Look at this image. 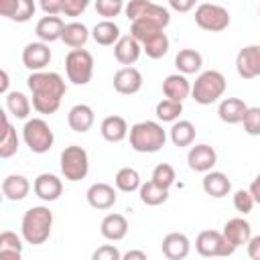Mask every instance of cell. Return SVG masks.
I'll list each match as a JSON object with an SVG mask.
<instances>
[{
    "mask_svg": "<svg viewBox=\"0 0 260 260\" xmlns=\"http://www.w3.org/2000/svg\"><path fill=\"white\" fill-rule=\"evenodd\" d=\"M26 85L32 93V108L39 114H55L61 108V100L67 91L65 79L55 71H32L26 77Z\"/></svg>",
    "mask_w": 260,
    "mask_h": 260,
    "instance_id": "obj_1",
    "label": "cell"
},
{
    "mask_svg": "<svg viewBox=\"0 0 260 260\" xmlns=\"http://www.w3.org/2000/svg\"><path fill=\"white\" fill-rule=\"evenodd\" d=\"M53 230V211L45 205L28 207L20 221V236L26 244L41 246L51 238Z\"/></svg>",
    "mask_w": 260,
    "mask_h": 260,
    "instance_id": "obj_2",
    "label": "cell"
},
{
    "mask_svg": "<svg viewBox=\"0 0 260 260\" xmlns=\"http://www.w3.org/2000/svg\"><path fill=\"white\" fill-rule=\"evenodd\" d=\"M128 138H130V146L136 152L152 154V152H158L165 146L167 132H165V128L158 122H154V120H142V122H136L130 128Z\"/></svg>",
    "mask_w": 260,
    "mask_h": 260,
    "instance_id": "obj_3",
    "label": "cell"
},
{
    "mask_svg": "<svg viewBox=\"0 0 260 260\" xmlns=\"http://www.w3.org/2000/svg\"><path fill=\"white\" fill-rule=\"evenodd\" d=\"M225 87H228V81L223 73L215 69H207V71H201L191 83V98L201 106H209V104H215L225 93Z\"/></svg>",
    "mask_w": 260,
    "mask_h": 260,
    "instance_id": "obj_4",
    "label": "cell"
},
{
    "mask_svg": "<svg viewBox=\"0 0 260 260\" xmlns=\"http://www.w3.org/2000/svg\"><path fill=\"white\" fill-rule=\"evenodd\" d=\"M22 140L28 146L30 152L45 154V152H49L53 148L55 134H53L51 126L43 118H30L22 126Z\"/></svg>",
    "mask_w": 260,
    "mask_h": 260,
    "instance_id": "obj_5",
    "label": "cell"
},
{
    "mask_svg": "<svg viewBox=\"0 0 260 260\" xmlns=\"http://www.w3.org/2000/svg\"><path fill=\"white\" fill-rule=\"evenodd\" d=\"M59 162H61V175L71 183L85 179L89 173V156L83 146H77V144L65 146L61 150Z\"/></svg>",
    "mask_w": 260,
    "mask_h": 260,
    "instance_id": "obj_6",
    "label": "cell"
},
{
    "mask_svg": "<svg viewBox=\"0 0 260 260\" xmlns=\"http://www.w3.org/2000/svg\"><path fill=\"white\" fill-rule=\"evenodd\" d=\"M65 73L73 85H87L93 75V57L87 49H71L65 57Z\"/></svg>",
    "mask_w": 260,
    "mask_h": 260,
    "instance_id": "obj_7",
    "label": "cell"
},
{
    "mask_svg": "<svg viewBox=\"0 0 260 260\" xmlns=\"http://www.w3.org/2000/svg\"><path fill=\"white\" fill-rule=\"evenodd\" d=\"M232 16L228 8L213 4V2H203L195 8V24L207 32H221L230 26Z\"/></svg>",
    "mask_w": 260,
    "mask_h": 260,
    "instance_id": "obj_8",
    "label": "cell"
},
{
    "mask_svg": "<svg viewBox=\"0 0 260 260\" xmlns=\"http://www.w3.org/2000/svg\"><path fill=\"white\" fill-rule=\"evenodd\" d=\"M195 250L203 258H221V256H232L236 248L225 240L223 232L217 230H203L195 238Z\"/></svg>",
    "mask_w": 260,
    "mask_h": 260,
    "instance_id": "obj_9",
    "label": "cell"
},
{
    "mask_svg": "<svg viewBox=\"0 0 260 260\" xmlns=\"http://www.w3.org/2000/svg\"><path fill=\"white\" fill-rule=\"evenodd\" d=\"M236 71L242 79L260 77V45H246L236 55Z\"/></svg>",
    "mask_w": 260,
    "mask_h": 260,
    "instance_id": "obj_10",
    "label": "cell"
},
{
    "mask_svg": "<svg viewBox=\"0 0 260 260\" xmlns=\"http://www.w3.org/2000/svg\"><path fill=\"white\" fill-rule=\"evenodd\" d=\"M112 83H114V89L118 93H122V95H134V93H138L142 89L144 79H142V73L136 67L124 65L122 69H118L114 73V81Z\"/></svg>",
    "mask_w": 260,
    "mask_h": 260,
    "instance_id": "obj_11",
    "label": "cell"
},
{
    "mask_svg": "<svg viewBox=\"0 0 260 260\" xmlns=\"http://www.w3.org/2000/svg\"><path fill=\"white\" fill-rule=\"evenodd\" d=\"M215 162H217V152L213 146H209L205 142L191 146L187 152V165L195 173H207L215 167Z\"/></svg>",
    "mask_w": 260,
    "mask_h": 260,
    "instance_id": "obj_12",
    "label": "cell"
},
{
    "mask_svg": "<svg viewBox=\"0 0 260 260\" xmlns=\"http://www.w3.org/2000/svg\"><path fill=\"white\" fill-rule=\"evenodd\" d=\"M51 49L49 43L37 41V43H28L22 49V65L30 71H43L49 63H51Z\"/></svg>",
    "mask_w": 260,
    "mask_h": 260,
    "instance_id": "obj_13",
    "label": "cell"
},
{
    "mask_svg": "<svg viewBox=\"0 0 260 260\" xmlns=\"http://www.w3.org/2000/svg\"><path fill=\"white\" fill-rule=\"evenodd\" d=\"M32 191H35V195H37L41 201L51 203V201H57V199L61 197V193H63V183H61V179H59L57 175H53V173H41V175L32 181Z\"/></svg>",
    "mask_w": 260,
    "mask_h": 260,
    "instance_id": "obj_14",
    "label": "cell"
},
{
    "mask_svg": "<svg viewBox=\"0 0 260 260\" xmlns=\"http://www.w3.org/2000/svg\"><path fill=\"white\" fill-rule=\"evenodd\" d=\"M35 0H0V14L12 22H26L35 16Z\"/></svg>",
    "mask_w": 260,
    "mask_h": 260,
    "instance_id": "obj_15",
    "label": "cell"
},
{
    "mask_svg": "<svg viewBox=\"0 0 260 260\" xmlns=\"http://www.w3.org/2000/svg\"><path fill=\"white\" fill-rule=\"evenodd\" d=\"M87 203L93 207V209H100V211H106V209H112L118 201V195H116V189L108 183H93L87 193Z\"/></svg>",
    "mask_w": 260,
    "mask_h": 260,
    "instance_id": "obj_16",
    "label": "cell"
},
{
    "mask_svg": "<svg viewBox=\"0 0 260 260\" xmlns=\"http://www.w3.org/2000/svg\"><path fill=\"white\" fill-rule=\"evenodd\" d=\"M160 250H162V256L169 258V260H183L191 252V242H189V238L185 234L171 232V234H167L162 238Z\"/></svg>",
    "mask_w": 260,
    "mask_h": 260,
    "instance_id": "obj_17",
    "label": "cell"
},
{
    "mask_svg": "<svg viewBox=\"0 0 260 260\" xmlns=\"http://www.w3.org/2000/svg\"><path fill=\"white\" fill-rule=\"evenodd\" d=\"M142 55V43L132 35H122L114 45V57L120 65H134Z\"/></svg>",
    "mask_w": 260,
    "mask_h": 260,
    "instance_id": "obj_18",
    "label": "cell"
},
{
    "mask_svg": "<svg viewBox=\"0 0 260 260\" xmlns=\"http://www.w3.org/2000/svg\"><path fill=\"white\" fill-rule=\"evenodd\" d=\"M221 232H223L225 240L234 248L246 246L250 242V238H252V228H250V223L244 217H232V219H228Z\"/></svg>",
    "mask_w": 260,
    "mask_h": 260,
    "instance_id": "obj_19",
    "label": "cell"
},
{
    "mask_svg": "<svg viewBox=\"0 0 260 260\" xmlns=\"http://www.w3.org/2000/svg\"><path fill=\"white\" fill-rule=\"evenodd\" d=\"M93 122H95V114L93 108L87 104H75L67 114V124L77 134H85L93 126Z\"/></svg>",
    "mask_w": 260,
    "mask_h": 260,
    "instance_id": "obj_20",
    "label": "cell"
},
{
    "mask_svg": "<svg viewBox=\"0 0 260 260\" xmlns=\"http://www.w3.org/2000/svg\"><path fill=\"white\" fill-rule=\"evenodd\" d=\"M201 185H203V191L213 199H221V197L230 195V191H232V181L228 179V175L221 171H213V169L203 173Z\"/></svg>",
    "mask_w": 260,
    "mask_h": 260,
    "instance_id": "obj_21",
    "label": "cell"
},
{
    "mask_svg": "<svg viewBox=\"0 0 260 260\" xmlns=\"http://www.w3.org/2000/svg\"><path fill=\"white\" fill-rule=\"evenodd\" d=\"M63 28H65L63 18H59L57 14H47V16H43V18L37 22L35 35H37L39 41H43V43H53V41H61Z\"/></svg>",
    "mask_w": 260,
    "mask_h": 260,
    "instance_id": "obj_22",
    "label": "cell"
},
{
    "mask_svg": "<svg viewBox=\"0 0 260 260\" xmlns=\"http://www.w3.org/2000/svg\"><path fill=\"white\" fill-rule=\"evenodd\" d=\"M162 93L169 100L183 102V100H187L191 95V81L183 73H171L162 81Z\"/></svg>",
    "mask_w": 260,
    "mask_h": 260,
    "instance_id": "obj_23",
    "label": "cell"
},
{
    "mask_svg": "<svg viewBox=\"0 0 260 260\" xmlns=\"http://www.w3.org/2000/svg\"><path fill=\"white\" fill-rule=\"evenodd\" d=\"M100 132H102V138L106 142H122L124 138H128V122L122 118V116H106L100 124Z\"/></svg>",
    "mask_w": 260,
    "mask_h": 260,
    "instance_id": "obj_24",
    "label": "cell"
},
{
    "mask_svg": "<svg viewBox=\"0 0 260 260\" xmlns=\"http://www.w3.org/2000/svg\"><path fill=\"white\" fill-rule=\"evenodd\" d=\"M100 232L106 240L120 242L128 234V219L122 213H108L100 223Z\"/></svg>",
    "mask_w": 260,
    "mask_h": 260,
    "instance_id": "obj_25",
    "label": "cell"
},
{
    "mask_svg": "<svg viewBox=\"0 0 260 260\" xmlns=\"http://www.w3.org/2000/svg\"><path fill=\"white\" fill-rule=\"evenodd\" d=\"M248 106L240 98H223L217 106V116L225 124H242Z\"/></svg>",
    "mask_w": 260,
    "mask_h": 260,
    "instance_id": "obj_26",
    "label": "cell"
},
{
    "mask_svg": "<svg viewBox=\"0 0 260 260\" xmlns=\"http://www.w3.org/2000/svg\"><path fill=\"white\" fill-rule=\"evenodd\" d=\"M30 191V183L22 175H8L2 181V195L8 201H22Z\"/></svg>",
    "mask_w": 260,
    "mask_h": 260,
    "instance_id": "obj_27",
    "label": "cell"
},
{
    "mask_svg": "<svg viewBox=\"0 0 260 260\" xmlns=\"http://www.w3.org/2000/svg\"><path fill=\"white\" fill-rule=\"evenodd\" d=\"M195 134H197V130H195L193 122H189V120H175L171 130H169L171 142L175 146H179V148L191 146L195 142Z\"/></svg>",
    "mask_w": 260,
    "mask_h": 260,
    "instance_id": "obj_28",
    "label": "cell"
},
{
    "mask_svg": "<svg viewBox=\"0 0 260 260\" xmlns=\"http://www.w3.org/2000/svg\"><path fill=\"white\" fill-rule=\"evenodd\" d=\"M122 35H120V26L114 22V20H100L93 28H91V39L98 43V45H102V47H112V45H116L118 43V39H120Z\"/></svg>",
    "mask_w": 260,
    "mask_h": 260,
    "instance_id": "obj_29",
    "label": "cell"
},
{
    "mask_svg": "<svg viewBox=\"0 0 260 260\" xmlns=\"http://www.w3.org/2000/svg\"><path fill=\"white\" fill-rule=\"evenodd\" d=\"M201 65H203V57L195 49H181L177 53V57H175V67L183 75L199 73L201 71Z\"/></svg>",
    "mask_w": 260,
    "mask_h": 260,
    "instance_id": "obj_30",
    "label": "cell"
},
{
    "mask_svg": "<svg viewBox=\"0 0 260 260\" xmlns=\"http://www.w3.org/2000/svg\"><path fill=\"white\" fill-rule=\"evenodd\" d=\"M2 114V136H0V156L2 158H10L18 152V136H16V130L14 126L8 122V114L6 112H0Z\"/></svg>",
    "mask_w": 260,
    "mask_h": 260,
    "instance_id": "obj_31",
    "label": "cell"
},
{
    "mask_svg": "<svg viewBox=\"0 0 260 260\" xmlns=\"http://www.w3.org/2000/svg\"><path fill=\"white\" fill-rule=\"evenodd\" d=\"M89 35H91V32L87 30V26H85L83 22L73 20V22H67V24H65L63 35H61V41H63L67 47H71V49H81V47L87 43Z\"/></svg>",
    "mask_w": 260,
    "mask_h": 260,
    "instance_id": "obj_32",
    "label": "cell"
},
{
    "mask_svg": "<svg viewBox=\"0 0 260 260\" xmlns=\"http://www.w3.org/2000/svg\"><path fill=\"white\" fill-rule=\"evenodd\" d=\"M4 102H6V112L8 114H12L18 120H26L28 118L30 108H32V102L22 91H8L4 95Z\"/></svg>",
    "mask_w": 260,
    "mask_h": 260,
    "instance_id": "obj_33",
    "label": "cell"
},
{
    "mask_svg": "<svg viewBox=\"0 0 260 260\" xmlns=\"http://www.w3.org/2000/svg\"><path fill=\"white\" fill-rule=\"evenodd\" d=\"M138 197H140V201H142L144 205L156 207V205L167 203V199H169V189L156 185L154 181H146V183L140 185V189H138Z\"/></svg>",
    "mask_w": 260,
    "mask_h": 260,
    "instance_id": "obj_34",
    "label": "cell"
},
{
    "mask_svg": "<svg viewBox=\"0 0 260 260\" xmlns=\"http://www.w3.org/2000/svg\"><path fill=\"white\" fill-rule=\"evenodd\" d=\"M169 47H171V41H169L167 32L160 30L142 43V53H146V57H150V59H162L169 53Z\"/></svg>",
    "mask_w": 260,
    "mask_h": 260,
    "instance_id": "obj_35",
    "label": "cell"
},
{
    "mask_svg": "<svg viewBox=\"0 0 260 260\" xmlns=\"http://www.w3.org/2000/svg\"><path fill=\"white\" fill-rule=\"evenodd\" d=\"M114 183H116V189L122 191V193H134L140 189L142 181H140V173L132 167H122L116 177H114Z\"/></svg>",
    "mask_w": 260,
    "mask_h": 260,
    "instance_id": "obj_36",
    "label": "cell"
},
{
    "mask_svg": "<svg viewBox=\"0 0 260 260\" xmlns=\"http://www.w3.org/2000/svg\"><path fill=\"white\" fill-rule=\"evenodd\" d=\"M0 256L10 260H20L22 256V240L14 232L6 230L0 234Z\"/></svg>",
    "mask_w": 260,
    "mask_h": 260,
    "instance_id": "obj_37",
    "label": "cell"
},
{
    "mask_svg": "<svg viewBox=\"0 0 260 260\" xmlns=\"http://www.w3.org/2000/svg\"><path fill=\"white\" fill-rule=\"evenodd\" d=\"M160 30H165V26L158 24L156 20H152V18H136V20L130 22V35L140 43H144L148 37H152Z\"/></svg>",
    "mask_w": 260,
    "mask_h": 260,
    "instance_id": "obj_38",
    "label": "cell"
},
{
    "mask_svg": "<svg viewBox=\"0 0 260 260\" xmlns=\"http://www.w3.org/2000/svg\"><path fill=\"white\" fill-rule=\"evenodd\" d=\"M181 112H183V102L169 100V98L160 100L154 108V114H156L158 122H175V120H179Z\"/></svg>",
    "mask_w": 260,
    "mask_h": 260,
    "instance_id": "obj_39",
    "label": "cell"
},
{
    "mask_svg": "<svg viewBox=\"0 0 260 260\" xmlns=\"http://www.w3.org/2000/svg\"><path fill=\"white\" fill-rule=\"evenodd\" d=\"M175 179H177V173H175V169H173L169 162H160V165H156V167L152 169L150 181H154L156 185H160V187H165V189H171V187L175 185Z\"/></svg>",
    "mask_w": 260,
    "mask_h": 260,
    "instance_id": "obj_40",
    "label": "cell"
},
{
    "mask_svg": "<svg viewBox=\"0 0 260 260\" xmlns=\"http://www.w3.org/2000/svg\"><path fill=\"white\" fill-rule=\"evenodd\" d=\"M244 132L250 136H260V108L258 106H248L244 120H242Z\"/></svg>",
    "mask_w": 260,
    "mask_h": 260,
    "instance_id": "obj_41",
    "label": "cell"
},
{
    "mask_svg": "<svg viewBox=\"0 0 260 260\" xmlns=\"http://www.w3.org/2000/svg\"><path fill=\"white\" fill-rule=\"evenodd\" d=\"M122 10H124V2L122 0H95V12L100 16H104L106 20L116 18Z\"/></svg>",
    "mask_w": 260,
    "mask_h": 260,
    "instance_id": "obj_42",
    "label": "cell"
},
{
    "mask_svg": "<svg viewBox=\"0 0 260 260\" xmlns=\"http://www.w3.org/2000/svg\"><path fill=\"white\" fill-rule=\"evenodd\" d=\"M254 205H256V201H254L250 189H238V191L234 193V207H236V211H240L242 215L250 213V211L254 209Z\"/></svg>",
    "mask_w": 260,
    "mask_h": 260,
    "instance_id": "obj_43",
    "label": "cell"
},
{
    "mask_svg": "<svg viewBox=\"0 0 260 260\" xmlns=\"http://www.w3.org/2000/svg\"><path fill=\"white\" fill-rule=\"evenodd\" d=\"M150 4H152L150 0H128V4L124 6V14H126L128 20L132 22V20L140 18V16L146 12V8H148Z\"/></svg>",
    "mask_w": 260,
    "mask_h": 260,
    "instance_id": "obj_44",
    "label": "cell"
},
{
    "mask_svg": "<svg viewBox=\"0 0 260 260\" xmlns=\"http://www.w3.org/2000/svg\"><path fill=\"white\" fill-rule=\"evenodd\" d=\"M91 260H122V254H120V250H118L116 246L104 244V246H100L98 250H93Z\"/></svg>",
    "mask_w": 260,
    "mask_h": 260,
    "instance_id": "obj_45",
    "label": "cell"
},
{
    "mask_svg": "<svg viewBox=\"0 0 260 260\" xmlns=\"http://www.w3.org/2000/svg\"><path fill=\"white\" fill-rule=\"evenodd\" d=\"M91 0H65V6H63V14L65 16H81L85 12V8L89 6Z\"/></svg>",
    "mask_w": 260,
    "mask_h": 260,
    "instance_id": "obj_46",
    "label": "cell"
},
{
    "mask_svg": "<svg viewBox=\"0 0 260 260\" xmlns=\"http://www.w3.org/2000/svg\"><path fill=\"white\" fill-rule=\"evenodd\" d=\"M39 6L45 14H61L65 0H39Z\"/></svg>",
    "mask_w": 260,
    "mask_h": 260,
    "instance_id": "obj_47",
    "label": "cell"
},
{
    "mask_svg": "<svg viewBox=\"0 0 260 260\" xmlns=\"http://www.w3.org/2000/svg\"><path fill=\"white\" fill-rule=\"evenodd\" d=\"M167 2H169V6H171L173 10H177V12H189V10H193L195 4H197V0H167Z\"/></svg>",
    "mask_w": 260,
    "mask_h": 260,
    "instance_id": "obj_48",
    "label": "cell"
},
{
    "mask_svg": "<svg viewBox=\"0 0 260 260\" xmlns=\"http://www.w3.org/2000/svg\"><path fill=\"white\" fill-rule=\"evenodd\" d=\"M246 248H248V256L252 260H260V236H252L250 242L246 244Z\"/></svg>",
    "mask_w": 260,
    "mask_h": 260,
    "instance_id": "obj_49",
    "label": "cell"
},
{
    "mask_svg": "<svg viewBox=\"0 0 260 260\" xmlns=\"http://www.w3.org/2000/svg\"><path fill=\"white\" fill-rule=\"evenodd\" d=\"M248 189H250V193H252L254 201H256V203H260V173L252 179V183H250V187H248Z\"/></svg>",
    "mask_w": 260,
    "mask_h": 260,
    "instance_id": "obj_50",
    "label": "cell"
},
{
    "mask_svg": "<svg viewBox=\"0 0 260 260\" xmlns=\"http://www.w3.org/2000/svg\"><path fill=\"white\" fill-rule=\"evenodd\" d=\"M122 260H146V252H142V250H128L126 254H122Z\"/></svg>",
    "mask_w": 260,
    "mask_h": 260,
    "instance_id": "obj_51",
    "label": "cell"
},
{
    "mask_svg": "<svg viewBox=\"0 0 260 260\" xmlns=\"http://www.w3.org/2000/svg\"><path fill=\"white\" fill-rule=\"evenodd\" d=\"M0 77H2V83H0V91L6 95L8 93V83H10V79H8V73H6V69H2L0 71Z\"/></svg>",
    "mask_w": 260,
    "mask_h": 260,
    "instance_id": "obj_52",
    "label": "cell"
},
{
    "mask_svg": "<svg viewBox=\"0 0 260 260\" xmlns=\"http://www.w3.org/2000/svg\"><path fill=\"white\" fill-rule=\"evenodd\" d=\"M258 16H260V6H258Z\"/></svg>",
    "mask_w": 260,
    "mask_h": 260,
    "instance_id": "obj_53",
    "label": "cell"
},
{
    "mask_svg": "<svg viewBox=\"0 0 260 260\" xmlns=\"http://www.w3.org/2000/svg\"><path fill=\"white\" fill-rule=\"evenodd\" d=\"M122 2H124V0H122Z\"/></svg>",
    "mask_w": 260,
    "mask_h": 260,
    "instance_id": "obj_54",
    "label": "cell"
}]
</instances>
